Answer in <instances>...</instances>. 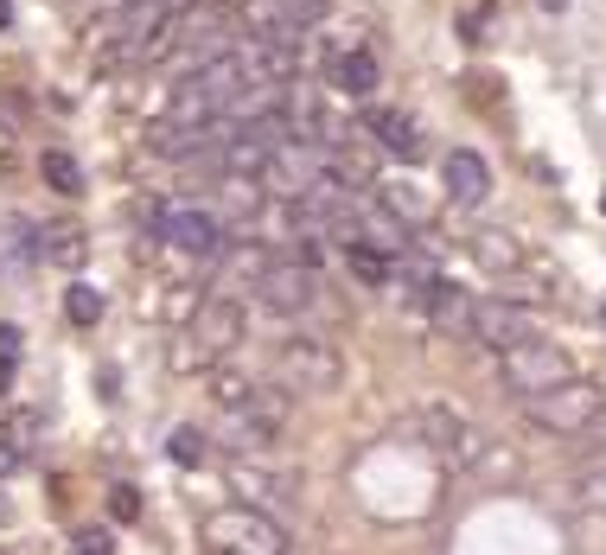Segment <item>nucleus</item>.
<instances>
[{"label": "nucleus", "mask_w": 606, "mask_h": 555, "mask_svg": "<svg viewBox=\"0 0 606 555\" xmlns=\"http://www.w3.org/2000/svg\"><path fill=\"white\" fill-rule=\"evenodd\" d=\"M524 408H531L536 428L582 434V428H594V422L606 415V383H594V377H562V383H549V390L524 396Z\"/></svg>", "instance_id": "f03ea898"}, {"label": "nucleus", "mask_w": 606, "mask_h": 555, "mask_svg": "<svg viewBox=\"0 0 606 555\" xmlns=\"http://www.w3.org/2000/svg\"><path fill=\"white\" fill-rule=\"evenodd\" d=\"M466 332L505 357L511 345L536 339V313H524V306H511V301H473V320H466Z\"/></svg>", "instance_id": "1a4fd4ad"}, {"label": "nucleus", "mask_w": 606, "mask_h": 555, "mask_svg": "<svg viewBox=\"0 0 606 555\" xmlns=\"http://www.w3.org/2000/svg\"><path fill=\"white\" fill-rule=\"evenodd\" d=\"M345 269H352L364 287H390V281H396V255H383L377 243H345Z\"/></svg>", "instance_id": "dca6fc26"}, {"label": "nucleus", "mask_w": 606, "mask_h": 555, "mask_svg": "<svg viewBox=\"0 0 606 555\" xmlns=\"http://www.w3.org/2000/svg\"><path fill=\"white\" fill-rule=\"evenodd\" d=\"M102 306L109 301H102V287H90V281H71V287H64V320H71V326L90 332L102 320Z\"/></svg>", "instance_id": "6ab92c4d"}, {"label": "nucleus", "mask_w": 606, "mask_h": 555, "mask_svg": "<svg viewBox=\"0 0 606 555\" xmlns=\"http://www.w3.org/2000/svg\"><path fill=\"white\" fill-rule=\"evenodd\" d=\"M441 179H447V199H454L459 211L485 204V192H492V167H485L473 148H454V153H447V160H441Z\"/></svg>", "instance_id": "ddd939ff"}, {"label": "nucleus", "mask_w": 606, "mask_h": 555, "mask_svg": "<svg viewBox=\"0 0 606 555\" xmlns=\"http://www.w3.org/2000/svg\"><path fill=\"white\" fill-rule=\"evenodd\" d=\"M364 134L377 141L383 153H396L403 167H415L422 153H428V141H422V128L408 122L403 109H364Z\"/></svg>", "instance_id": "9b49d317"}, {"label": "nucleus", "mask_w": 606, "mask_h": 555, "mask_svg": "<svg viewBox=\"0 0 606 555\" xmlns=\"http://www.w3.org/2000/svg\"><path fill=\"white\" fill-rule=\"evenodd\" d=\"M575 377V364H568V352H562L556 339H524V345H511L505 352V390L511 396H536V390H549V383Z\"/></svg>", "instance_id": "423d86ee"}, {"label": "nucleus", "mask_w": 606, "mask_h": 555, "mask_svg": "<svg viewBox=\"0 0 606 555\" xmlns=\"http://www.w3.org/2000/svg\"><path fill=\"white\" fill-rule=\"evenodd\" d=\"M326 20V0H255V32L262 39H301L313 26Z\"/></svg>", "instance_id": "9d476101"}, {"label": "nucleus", "mask_w": 606, "mask_h": 555, "mask_svg": "<svg viewBox=\"0 0 606 555\" xmlns=\"http://www.w3.org/2000/svg\"><path fill=\"white\" fill-rule=\"evenodd\" d=\"M166 460H173V466H204V460H211V434L192 428V422H179V428L166 434Z\"/></svg>", "instance_id": "a211bd4d"}, {"label": "nucleus", "mask_w": 606, "mask_h": 555, "mask_svg": "<svg viewBox=\"0 0 606 555\" xmlns=\"http://www.w3.org/2000/svg\"><path fill=\"white\" fill-rule=\"evenodd\" d=\"M26 466V447L20 441H7V434H0V480H7V473H20Z\"/></svg>", "instance_id": "393cba45"}, {"label": "nucleus", "mask_w": 606, "mask_h": 555, "mask_svg": "<svg viewBox=\"0 0 606 555\" xmlns=\"http://www.w3.org/2000/svg\"><path fill=\"white\" fill-rule=\"evenodd\" d=\"M600 320H606V313H600Z\"/></svg>", "instance_id": "2f4dec72"}, {"label": "nucleus", "mask_w": 606, "mask_h": 555, "mask_svg": "<svg viewBox=\"0 0 606 555\" xmlns=\"http://www.w3.org/2000/svg\"><path fill=\"white\" fill-rule=\"evenodd\" d=\"M204 543L224 555H287V536H281L275 517H262L255 505H224L204 517Z\"/></svg>", "instance_id": "7ed1b4c3"}, {"label": "nucleus", "mask_w": 606, "mask_h": 555, "mask_svg": "<svg viewBox=\"0 0 606 555\" xmlns=\"http://www.w3.org/2000/svg\"><path fill=\"white\" fill-rule=\"evenodd\" d=\"M39 428H46V422H39L32 408H20V415H13V422H7L0 434H7V441H20V447H32V434H39Z\"/></svg>", "instance_id": "b1692460"}, {"label": "nucleus", "mask_w": 606, "mask_h": 555, "mask_svg": "<svg viewBox=\"0 0 606 555\" xmlns=\"http://www.w3.org/2000/svg\"><path fill=\"white\" fill-rule=\"evenodd\" d=\"M281 422H287V383H269V390H250L236 408H224V441L255 454L281 434Z\"/></svg>", "instance_id": "20e7f679"}, {"label": "nucleus", "mask_w": 606, "mask_h": 555, "mask_svg": "<svg viewBox=\"0 0 606 555\" xmlns=\"http://www.w3.org/2000/svg\"><path fill=\"white\" fill-rule=\"evenodd\" d=\"M255 383L250 377H236V371H218V377H211V396H218V408H236L243 403V396H250Z\"/></svg>", "instance_id": "412c9836"}, {"label": "nucleus", "mask_w": 606, "mask_h": 555, "mask_svg": "<svg viewBox=\"0 0 606 555\" xmlns=\"http://www.w3.org/2000/svg\"><path fill=\"white\" fill-rule=\"evenodd\" d=\"M422 434H428V447L441 460H466L473 454V434H466V422H459L454 408H428V415H422Z\"/></svg>", "instance_id": "4468645a"}, {"label": "nucleus", "mask_w": 606, "mask_h": 555, "mask_svg": "<svg viewBox=\"0 0 606 555\" xmlns=\"http://www.w3.org/2000/svg\"><path fill=\"white\" fill-rule=\"evenodd\" d=\"M20 339H26L20 326H7V320H0V357H20Z\"/></svg>", "instance_id": "a878e982"}, {"label": "nucleus", "mask_w": 606, "mask_h": 555, "mask_svg": "<svg viewBox=\"0 0 606 555\" xmlns=\"http://www.w3.org/2000/svg\"><path fill=\"white\" fill-rule=\"evenodd\" d=\"M7 26H13V0H0V32H7Z\"/></svg>", "instance_id": "c85d7f7f"}, {"label": "nucleus", "mask_w": 606, "mask_h": 555, "mask_svg": "<svg viewBox=\"0 0 606 555\" xmlns=\"http://www.w3.org/2000/svg\"><path fill=\"white\" fill-rule=\"evenodd\" d=\"M236 339H243V306H236V301H211V306H199V320H192V326L166 345V364H173L179 377L211 371V364L236 345Z\"/></svg>", "instance_id": "f257e3e1"}, {"label": "nucleus", "mask_w": 606, "mask_h": 555, "mask_svg": "<svg viewBox=\"0 0 606 555\" xmlns=\"http://www.w3.org/2000/svg\"><path fill=\"white\" fill-rule=\"evenodd\" d=\"M383 83V71H377V58L364 46H352V51H332L326 58V90L332 97H352V102H364L371 90Z\"/></svg>", "instance_id": "f8f14e48"}, {"label": "nucleus", "mask_w": 606, "mask_h": 555, "mask_svg": "<svg viewBox=\"0 0 606 555\" xmlns=\"http://www.w3.org/2000/svg\"><path fill=\"white\" fill-rule=\"evenodd\" d=\"M46 250V262H58V269H77L83 255H90V243L77 236V230H51V243H39Z\"/></svg>", "instance_id": "aec40b11"}, {"label": "nucleus", "mask_w": 606, "mask_h": 555, "mask_svg": "<svg viewBox=\"0 0 606 555\" xmlns=\"http://www.w3.org/2000/svg\"><path fill=\"white\" fill-rule=\"evenodd\" d=\"M153 236H166L179 255H199V262H218V255L230 250V230L211 204H166Z\"/></svg>", "instance_id": "39448f33"}, {"label": "nucleus", "mask_w": 606, "mask_h": 555, "mask_svg": "<svg viewBox=\"0 0 606 555\" xmlns=\"http://www.w3.org/2000/svg\"><path fill=\"white\" fill-rule=\"evenodd\" d=\"M255 294H262V306L269 313H306V306L320 301V262H306V255H281V262H269L262 275H255Z\"/></svg>", "instance_id": "0eeeda50"}, {"label": "nucleus", "mask_w": 606, "mask_h": 555, "mask_svg": "<svg viewBox=\"0 0 606 555\" xmlns=\"http://www.w3.org/2000/svg\"><path fill=\"white\" fill-rule=\"evenodd\" d=\"M536 7H543V13H568V7H575V0H536Z\"/></svg>", "instance_id": "cd10ccee"}, {"label": "nucleus", "mask_w": 606, "mask_h": 555, "mask_svg": "<svg viewBox=\"0 0 606 555\" xmlns=\"http://www.w3.org/2000/svg\"><path fill=\"white\" fill-rule=\"evenodd\" d=\"M275 377L287 383V390H313V396H326V390H339L345 364H339V352H332L326 339H287V345L275 352Z\"/></svg>", "instance_id": "6e6552de"}, {"label": "nucleus", "mask_w": 606, "mask_h": 555, "mask_svg": "<svg viewBox=\"0 0 606 555\" xmlns=\"http://www.w3.org/2000/svg\"><path fill=\"white\" fill-rule=\"evenodd\" d=\"M71 555H115V536L97 531V524H83V531L71 536Z\"/></svg>", "instance_id": "4be33fe9"}, {"label": "nucleus", "mask_w": 606, "mask_h": 555, "mask_svg": "<svg viewBox=\"0 0 606 555\" xmlns=\"http://www.w3.org/2000/svg\"><path fill=\"white\" fill-rule=\"evenodd\" d=\"M600 211H606V192H600Z\"/></svg>", "instance_id": "7c9ffc66"}, {"label": "nucleus", "mask_w": 606, "mask_h": 555, "mask_svg": "<svg viewBox=\"0 0 606 555\" xmlns=\"http://www.w3.org/2000/svg\"><path fill=\"white\" fill-rule=\"evenodd\" d=\"M0 524H13V505H7V498H0Z\"/></svg>", "instance_id": "c756f323"}, {"label": "nucleus", "mask_w": 606, "mask_h": 555, "mask_svg": "<svg viewBox=\"0 0 606 555\" xmlns=\"http://www.w3.org/2000/svg\"><path fill=\"white\" fill-rule=\"evenodd\" d=\"M39 179H46L58 199H77V192L90 185V179H83V160H77V153H64V148H46V153H39Z\"/></svg>", "instance_id": "2eb2a0df"}, {"label": "nucleus", "mask_w": 606, "mask_h": 555, "mask_svg": "<svg viewBox=\"0 0 606 555\" xmlns=\"http://www.w3.org/2000/svg\"><path fill=\"white\" fill-rule=\"evenodd\" d=\"M568 505L575 511H606V460H587L582 473L568 480Z\"/></svg>", "instance_id": "f3484780"}, {"label": "nucleus", "mask_w": 606, "mask_h": 555, "mask_svg": "<svg viewBox=\"0 0 606 555\" xmlns=\"http://www.w3.org/2000/svg\"><path fill=\"white\" fill-rule=\"evenodd\" d=\"M109 517H115V524H134V517H141V492H134V485H115V492H109Z\"/></svg>", "instance_id": "5701e85b"}, {"label": "nucleus", "mask_w": 606, "mask_h": 555, "mask_svg": "<svg viewBox=\"0 0 606 555\" xmlns=\"http://www.w3.org/2000/svg\"><path fill=\"white\" fill-rule=\"evenodd\" d=\"M13 390V357H0V396Z\"/></svg>", "instance_id": "bb28decb"}]
</instances>
